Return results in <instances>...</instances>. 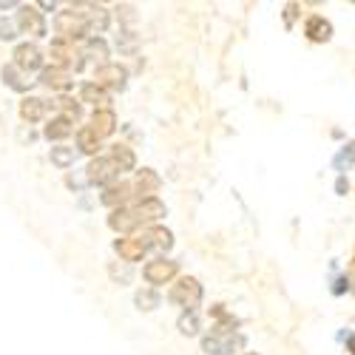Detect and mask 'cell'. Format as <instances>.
<instances>
[{
    "label": "cell",
    "instance_id": "obj_1",
    "mask_svg": "<svg viewBox=\"0 0 355 355\" xmlns=\"http://www.w3.org/2000/svg\"><path fill=\"white\" fill-rule=\"evenodd\" d=\"M54 28H57V37L60 40H69V43H77L88 35V23H85V15L77 12L74 6L69 12H60L54 17Z\"/></svg>",
    "mask_w": 355,
    "mask_h": 355
},
{
    "label": "cell",
    "instance_id": "obj_2",
    "mask_svg": "<svg viewBox=\"0 0 355 355\" xmlns=\"http://www.w3.org/2000/svg\"><path fill=\"white\" fill-rule=\"evenodd\" d=\"M49 57H51V66H57V69H74V71H80L83 69V51L74 46V43H69V40H51V46H49Z\"/></svg>",
    "mask_w": 355,
    "mask_h": 355
},
{
    "label": "cell",
    "instance_id": "obj_3",
    "mask_svg": "<svg viewBox=\"0 0 355 355\" xmlns=\"http://www.w3.org/2000/svg\"><path fill=\"white\" fill-rule=\"evenodd\" d=\"M245 347V336L239 333H219V330H211V336L202 338V352L208 355H233Z\"/></svg>",
    "mask_w": 355,
    "mask_h": 355
},
{
    "label": "cell",
    "instance_id": "obj_4",
    "mask_svg": "<svg viewBox=\"0 0 355 355\" xmlns=\"http://www.w3.org/2000/svg\"><path fill=\"white\" fill-rule=\"evenodd\" d=\"M171 302L180 304L182 310H193L202 302V284L193 276H182L176 279V284L171 287Z\"/></svg>",
    "mask_w": 355,
    "mask_h": 355
},
{
    "label": "cell",
    "instance_id": "obj_5",
    "mask_svg": "<svg viewBox=\"0 0 355 355\" xmlns=\"http://www.w3.org/2000/svg\"><path fill=\"white\" fill-rule=\"evenodd\" d=\"M85 176L92 185H100V188H108L114 182H120V171L111 162V157H94L85 168Z\"/></svg>",
    "mask_w": 355,
    "mask_h": 355
},
{
    "label": "cell",
    "instance_id": "obj_6",
    "mask_svg": "<svg viewBox=\"0 0 355 355\" xmlns=\"http://www.w3.org/2000/svg\"><path fill=\"white\" fill-rule=\"evenodd\" d=\"M94 83L105 92H123L125 83H128V69L123 63H105V66H97L94 71Z\"/></svg>",
    "mask_w": 355,
    "mask_h": 355
},
{
    "label": "cell",
    "instance_id": "obj_7",
    "mask_svg": "<svg viewBox=\"0 0 355 355\" xmlns=\"http://www.w3.org/2000/svg\"><path fill=\"white\" fill-rule=\"evenodd\" d=\"M176 273H180V264H176L173 259H165V256L148 261L142 268V276H145L148 284H168V282L176 279Z\"/></svg>",
    "mask_w": 355,
    "mask_h": 355
},
{
    "label": "cell",
    "instance_id": "obj_8",
    "mask_svg": "<svg viewBox=\"0 0 355 355\" xmlns=\"http://www.w3.org/2000/svg\"><path fill=\"white\" fill-rule=\"evenodd\" d=\"M20 35H32V37H46V20L40 6H20L15 17Z\"/></svg>",
    "mask_w": 355,
    "mask_h": 355
},
{
    "label": "cell",
    "instance_id": "obj_9",
    "mask_svg": "<svg viewBox=\"0 0 355 355\" xmlns=\"http://www.w3.org/2000/svg\"><path fill=\"white\" fill-rule=\"evenodd\" d=\"M134 196H137L134 182H114V185H108V188L103 191L100 202L105 205V208L116 211V208H128V202H131Z\"/></svg>",
    "mask_w": 355,
    "mask_h": 355
},
{
    "label": "cell",
    "instance_id": "obj_10",
    "mask_svg": "<svg viewBox=\"0 0 355 355\" xmlns=\"http://www.w3.org/2000/svg\"><path fill=\"white\" fill-rule=\"evenodd\" d=\"M15 66L20 69V71H26V74H32V71H43V51L35 46V43H20L17 49H15Z\"/></svg>",
    "mask_w": 355,
    "mask_h": 355
},
{
    "label": "cell",
    "instance_id": "obj_11",
    "mask_svg": "<svg viewBox=\"0 0 355 355\" xmlns=\"http://www.w3.org/2000/svg\"><path fill=\"white\" fill-rule=\"evenodd\" d=\"M108 225H111V230H116V233L134 236V230L142 227V219H139V214L128 205V208H116V211H111Z\"/></svg>",
    "mask_w": 355,
    "mask_h": 355
},
{
    "label": "cell",
    "instance_id": "obj_12",
    "mask_svg": "<svg viewBox=\"0 0 355 355\" xmlns=\"http://www.w3.org/2000/svg\"><path fill=\"white\" fill-rule=\"evenodd\" d=\"M114 250L120 253L123 261H142L145 253H148V245H145L142 236H125V239L114 242Z\"/></svg>",
    "mask_w": 355,
    "mask_h": 355
},
{
    "label": "cell",
    "instance_id": "obj_13",
    "mask_svg": "<svg viewBox=\"0 0 355 355\" xmlns=\"http://www.w3.org/2000/svg\"><path fill=\"white\" fill-rule=\"evenodd\" d=\"M37 83L46 85V88H51V92H66V88L71 85V74H69L66 69L46 66V69L40 71V80H37Z\"/></svg>",
    "mask_w": 355,
    "mask_h": 355
},
{
    "label": "cell",
    "instance_id": "obj_14",
    "mask_svg": "<svg viewBox=\"0 0 355 355\" xmlns=\"http://www.w3.org/2000/svg\"><path fill=\"white\" fill-rule=\"evenodd\" d=\"M304 35L313 40V43H327L333 37V23L321 15H313L307 23H304Z\"/></svg>",
    "mask_w": 355,
    "mask_h": 355
},
{
    "label": "cell",
    "instance_id": "obj_15",
    "mask_svg": "<svg viewBox=\"0 0 355 355\" xmlns=\"http://www.w3.org/2000/svg\"><path fill=\"white\" fill-rule=\"evenodd\" d=\"M159 176H157V171H151V168H142V171H137V180H134V191H137V196H142V199H151V193H157L159 191Z\"/></svg>",
    "mask_w": 355,
    "mask_h": 355
},
{
    "label": "cell",
    "instance_id": "obj_16",
    "mask_svg": "<svg viewBox=\"0 0 355 355\" xmlns=\"http://www.w3.org/2000/svg\"><path fill=\"white\" fill-rule=\"evenodd\" d=\"M142 239H145L148 248H154V250H171L173 248V233L162 225H151L142 233Z\"/></svg>",
    "mask_w": 355,
    "mask_h": 355
},
{
    "label": "cell",
    "instance_id": "obj_17",
    "mask_svg": "<svg viewBox=\"0 0 355 355\" xmlns=\"http://www.w3.org/2000/svg\"><path fill=\"white\" fill-rule=\"evenodd\" d=\"M92 128H94V134H97L100 139L111 137V134L116 131V114H114L111 108H100V111H94V114H92Z\"/></svg>",
    "mask_w": 355,
    "mask_h": 355
},
{
    "label": "cell",
    "instance_id": "obj_18",
    "mask_svg": "<svg viewBox=\"0 0 355 355\" xmlns=\"http://www.w3.org/2000/svg\"><path fill=\"white\" fill-rule=\"evenodd\" d=\"M134 211L139 214L142 225H148V222H159V219L165 216V205H162L157 196H151V199H139V202L134 205Z\"/></svg>",
    "mask_w": 355,
    "mask_h": 355
},
{
    "label": "cell",
    "instance_id": "obj_19",
    "mask_svg": "<svg viewBox=\"0 0 355 355\" xmlns=\"http://www.w3.org/2000/svg\"><path fill=\"white\" fill-rule=\"evenodd\" d=\"M80 103H88V105H94V111H100V108H108V92L105 88H100L97 83H83V88H80Z\"/></svg>",
    "mask_w": 355,
    "mask_h": 355
},
{
    "label": "cell",
    "instance_id": "obj_20",
    "mask_svg": "<svg viewBox=\"0 0 355 355\" xmlns=\"http://www.w3.org/2000/svg\"><path fill=\"white\" fill-rule=\"evenodd\" d=\"M85 9H88V12H83V15H85V23H88V32L103 35L105 28H108V23H111L108 9H105V6H85Z\"/></svg>",
    "mask_w": 355,
    "mask_h": 355
},
{
    "label": "cell",
    "instance_id": "obj_21",
    "mask_svg": "<svg viewBox=\"0 0 355 355\" xmlns=\"http://www.w3.org/2000/svg\"><path fill=\"white\" fill-rule=\"evenodd\" d=\"M0 74H3V83L12 88V92H28V88H32V80H28V74L26 71H20L15 63H9V66H3V71H0Z\"/></svg>",
    "mask_w": 355,
    "mask_h": 355
},
{
    "label": "cell",
    "instance_id": "obj_22",
    "mask_svg": "<svg viewBox=\"0 0 355 355\" xmlns=\"http://www.w3.org/2000/svg\"><path fill=\"white\" fill-rule=\"evenodd\" d=\"M49 111V103L40 100V97H26L20 103V116H23V123H37L43 120V114Z\"/></svg>",
    "mask_w": 355,
    "mask_h": 355
},
{
    "label": "cell",
    "instance_id": "obj_23",
    "mask_svg": "<svg viewBox=\"0 0 355 355\" xmlns=\"http://www.w3.org/2000/svg\"><path fill=\"white\" fill-rule=\"evenodd\" d=\"M77 148H80L83 154L97 157V154H100V148H103V139L94 134V128H92V125H83V128L77 131Z\"/></svg>",
    "mask_w": 355,
    "mask_h": 355
},
{
    "label": "cell",
    "instance_id": "obj_24",
    "mask_svg": "<svg viewBox=\"0 0 355 355\" xmlns=\"http://www.w3.org/2000/svg\"><path fill=\"white\" fill-rule=\"evenodd\" d=\"M111 162L116 165V171L120 173H125V171H134V165H137V157H134V151L128 145H111Z\"/></svg>",
    "mask_w": 355,
    "mask_h": 355
},
{
    "label": "cell",
    "instance_id": "obj_25",
    "mask_svg": "<svg viewBox=\"0 0 355 355\" xmlns=\"http://www.w3.org/2000/svg\"><path fill=\"white\" fill-rule=\"evenodd\" d=\"M83 57H88V60L105 66V63H108V60H105V57H108V43H105L103 37H88L85 46H83Z\"/></svg>",
    "mask_w": 355,
    "mask_h": 355
},
{
    "label": "cell",
    "instance_id": "obj_26",
    "mask_svg": "<svg viewBox=\"0 0 355 355\" xmlns=\"http://www.w3.org/2000/svg\"><path fill=\"white\" fill-rule=\"evenodd\" d=\"M51 108H57L60 116H66V120H71V123H80V116H83V103L71 100V97H57L51 103Z\"/></svg>",
    "mask_w": 355,
    "mask_h": 355
},
{
    "label": "cell",
    "instance_id": "obj_27",
    "mask_svg": "<svg viewBox=\"0 0 355 355\" xmlns=\"http://www.w3.org/2000/svg\"><path fill=\"white\" fill-rule=\"evenodd\" d=\"M74 131V123L66 120V116H51V123L46 125V137L49 139H66Z\"/></svg>",
    "mask_w": 355,
    "mask_h": 355
},
{
    "label": "cell",
    "instance_id": "obj_28",
    "mask_svg": "<svg viewBox=\"0 0 355 355\" xmlns=\"http://www.w3.org/2000/svg\"><path fill=\"white\" fill-rule=\"evenodd\" d=\"M134 302H137V307H139V310L151 313V310H157V307H159V293H157V290H151V287H142V290H137Z\"/></svg>",
    "mask_w": 355,
    "mask_h": 355
},
{
    "label": "cell",
    "instance_id": "obj_29",
    "mask_svg": "<svg viewBox=\"0 0 355 355\" xmlns=\"http://www.w3.org/2000/svg\"><path fill=\"white\" fill-rule=\"evenodd\" d=\"M176 327H180L182 336H196L199 333V315H196V310H185L180 315V321H176Z\"/></svg>",
    "mask_w": 355,
    "mask_h": 355
},
{
    "label": "cell",
    "instance_id": "obj_30",
    "mask_svg": "<svg viewBox=\"0 0 355 355\" xmlns=\"http://www.w3.org/2000/svg\"><path fill=\"white\" fill-rule=\"evenodd\" d=\"M51 162L57 168H71L74 165V148H66V145L51 148Z\"/></svg>",
    "mask_w": 355,
    "mask_h": 355
},
{
    "label": "cell",
    "instance_id": "obj_31",
    "mask_svg": "<svg viewBox=\"0 0 355 355\" xmlns=\"http://www.w3.org/2000/svg\"><path fill=\"white\" fill-rule=\"evenodd\" d=\"M17 23L15 20H6V17H0V40H15L17 37Z\"/></svg>",
    "mask_w": 355,
    "mask_h": 355
},
{
    "label": "cell",
    "instance_id": "obj_32",
    "mask_svg": "<svg viewBox=\"0 0 355 355\" xmlns=\"http://www.w3.org/2000/svg\"><path fill=\"white\" fill-rule=\"evenodd\" d=\"M355 162V142H349L347 148H344V151L336 157V168L338 171H344V165H352Z\"/></svg>",
    "mask_w": 355,
    "mask_h": 355
},
{
    "label": "cell",
    "instance_id": "obj_33",
    "mask_svg": "<svg viewBox=\"0 0 355 355\" xmlns=\"http://www.w3.org/2000/svg\"><path fill=\"white\" fill-rule=\"evenodd\" d=\"M295 12H299V6H295V3H290V6L284 9V23H287V26H293V20H295Z\"/></svg>",
    "mask_w": 355,
    "mask_h": 355
},
{
    "label": "cell",
    "instance_id": "obj_34",
    "mask_svg": "<svg viewBox=\"0 0 355 355\" xmlns=\"http://www.w3.org/2000/svg\"><path fill=\"white\" fill-rule=\"evenodd\" d=\"M336 191H338V193H341V196H344V193H347V191H349V182H347V180H344V176H341V180H338V182H336Z\"/></svg>",
    "mask_w": 355,
    "mask_h": 355
},
{
    "label": "cell",
    "instance_id": "obj_35",
    "mask_svg": "<svg viewBox=\"0 0 355 355\" xmlns=\"http://www.w3.org/2000/svg\"><path fill=\"white\" fill-rule=\"evenodd\" d=\"M333 290H336V293H344V290H349V279H338Z\"/></svg>",
    "mask_w": 355,
    "mask_h": 355
},
{
    "label": "cell",
    "instance_id": "obj_36",
    "mask_svg": "<svg viewBox=\"0 0 355 355\" xmlns=\"http://www.w3.org/2000/svg\"><path fill=\"white\" fill-rule=\"evenodd\" d=\"M347 349L355 355V333H349V336H347Z\"/></svg>",
    "mask_w": 355,
    "mask_h": 355
},
{
    "label": "cell",
    "instance_id": "obj_37",
    "mask_svg": "<svg viewBox=\"0 0 355 355\" xmlns=\"http://www.w3.org/2000/svg\"><path fill=\"white\" fill-rule=\"evenodd\" d=\"M40 9H51V12H54V9H57V3H49V0H43Z\"/></svg>",
    "mask_w": 355,
    "mask_h": 355
},
{
    "label": "cell",
    "instance_id": "obj_38",
    "mask_svg": "<svg viewBox=\"0 0 355 355\" xmlns=\"http://www.w3.org/2000/svg\"><path fill=\"white\" fill-rule=\"evenodd\" d=\"M349 279L355 282V259H352V264H349Z\"/></svg>",
    "mask_w": 355,
    "mask_h": 355
},
{
    "label": "cell",
    "instance_id": "obj_39",
    "mask_svg": "<svg viewBox=\"0 0 355 355\" xmlns=\"http://www.w3.org/2000/svg\"><path fill=\"white\" fill-rule=\"evenodd\" d=\"M245 355H256V352H245Z\"/></svg>",
    "mask_w": 355,
    "mask_h": 355
}]
</instances>
